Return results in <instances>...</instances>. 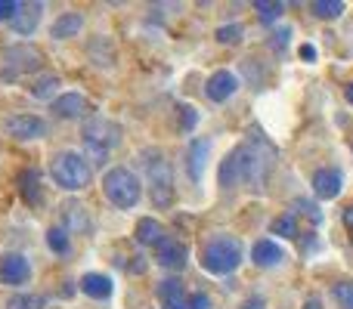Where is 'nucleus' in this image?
Wrapping results in <instances>:
<instances>
[{
	"label": "nucleus",
	"mask_w": 353,
	"mask_h": 309,
	"mask_svg": "<svg viewBox=\"0 0 353 309\" xmlns=\"http://www.w3.org/2000/svg\"><path fill=\"white\" fill-rule=\"evenodd\" d=\"M301 59H316V50H313L310 43H304V47H301Z\"/></svg>",
	"instance_id": "72a5a7b5"
},
{
	"label": "nucleus",
	"mask_w": 353,
	"mask_h": 309,
	"mask_svg": "<svg viewBox=\"0 0 353 309\" xmlns=\"http://www.w3.org/2000/svg\"><path fill=\"white\" fill-rule=\"evenodd\" d=\"M344 226H347V229L353 232V207H347V211H344Z\"/></svg>",
	"instance_id": "f704fd0d"
},
{
	"label": "nucleus",
	"mask_w": 353,
	"mask_h": 309,
	"mask_svg": "<svg viewBox=\"0 0 353 309\" xmlns=\"http://www.w3.org/2000/svg\"><path fill=\"white\" fill-rule=\"evenodd\" d=\"M159 303H161V309H189L186 288H183L180 279L159 281Z\"/></svg>",
	"instance_id": "f8f14e48"
},
{
	"label": "nucleus",
	"mask_w": 353,
	"mask_h": 309,
	"mask_svg": "<svg viewBox=\"0 0 353 309\" xmlns=\"http://www.w3.org/2000/svg\"><path fill=\"white\" fill-rule=\"evenodd\" d=\"M208 155H211V140H192L189 142V152H186V167H189V176L195 182L205 176V164H208Z\"/></svg>",
	"instance_id": "4468645a"
},
{
	"label": "nucleus",
	"mask_w": 353,
	"mask_h": 309,
	"mask_svg": "<svg viewBox=\"0 0 353 309\" xmlns=\"http://www.w3.org/2000/svg\"><path fill=\"white\" fill-rule=\"evenodd\" d=\"M41 12H43V3H31V6H25V12H16V19L10 25L19 34H31L37 28V22H41Z\"/></svg>",
	"instance_id": "aec40b11"
},
{
	"label": "nucleus",
	"mask_w": 353,
	"mask_h": 309,
	"mask_svg": "<svg viewBox=\"0 0 353 309\" xmlns=\"http://www.w3.org/2000/svg\"><path fill=\"white\" fill-rule=\"evenodd\" d=\"M6 309H43V297L37 294H16L6 300Z\"/></svg>",
	"instance_id": "393cba45"
},
{
	"label": "nucleus",
	"mask_w": 353,
	"mask_h": 309,
	"mask_svg": "<svg viewBox=\"0 0 353 309\" xmlns=\"http://www.w3.org/2000/svg\"><path fill=\"white\" fill-rule=\"evenodd\" d=\"M31 279V263L22 254H3L0 257V281L3 285H25Z\"/></svg>",
	"instance_id": "1a4fd4ad"
},
{
	"label": "nucleus",
	"mask_w": 353,
	"mask_h": 309,
	"mask_svg": "<svg viewBox=\"0 0 353 309\" xmlns=\"http://www.w3.org/2000/svg\"><path fill=\"white\" fill-rule=\"evenodd\" d=\"M47 244H50V251L53 254H68V235H65V229H59V226H53V229L47 232Z\"/></svg>",
	"instance_id": "b1692460"
},
{
	"label": "nucleus",
	"mask_w": 353,
	"mask_h": 309,
	"mask_svg": "<svg viewBox=\"0 0 353 309\" xmlns=\"http://www.w3.org/2000/svg\"><path fill=\"white\" fill-rule=\"evenodd\" d=\"M53 111L59 118H65V121L68 118H81L87 111V99L81 96V93H62V96L53 103Z\"/></svg>",
	"instance_id": "a211bd4d"
},
{
	"label": "nucleus",
	"mask_w": 353,
	"mask_h": 309,
	"mask_svg": "<svg viewBox=\"0 0 353 309\" xmlns=\"http://www.w3.org/2000/svg\"><path fill=\"white\" fill-rule=\"evenodd\" d=\"M161 238H165V232H161L159 220L143 217L140 223H137V242H140V244H159Z\"/></svg>",
	"instance_id": "412c9836"
},
{
	"label": "nucleus",
	"mask_w": 353,
	"mask_h": 309,
	"mask_svg": "<svg viewBox=\"0 0 353 309\" xmlns=\"http://www.w3.org/2000/svg\"><path fill=\"white\" fill-rule=\"evenodd\" d=\"M56 90H59V78H56V74H41V78H34V84L28 87V93L34 99H50Z\"/></svg>",
	"instance_id": "4be33fe9"
},
{
	"label": "nucleus",
	"mask_w": 353,
	"mask_h": 309,
	"mask_svg": "<svg viewBox=\"0 0 353 309\" xmlns=\"http://www.w3.org/2000/svg\"><path fill=\"white\" fill-rule=\"evenodd\" d=\"M242 263V242L232 235H217L201 248V266L211 275H230Z\"/></svg>",
	"instance_id": "f03ea898"
},
{
	"label": "nucleus",
	"mask_w": 353,
	"mask_h": 309,
	"mask_svg": "<svg viewBox=\"0 0 353 309\" xmlns=\"http://www.w3.org/2000/svg\"><path fill=\"white\" fill-rule=\"evenodd\" d=\"M50 173H53L56 186L65 189V192H78L90 182V164L84 155L78 152H59L50 164Z\"/></svg>",
	"instance_id": "39448f33"
},
{
	"label": "nucleus",
	"mask_w": 353,
	"mask_h": 309,
	"mask_svg": "<svg viewBox=\"0 0 353 309\" xmlns=\"http://www.w3.org/2000/svg\"><path fill=\"white\" fill-rule=\"evenodd\" d=\"M180 111H183V130H192L199 124V111L192 105H180Z\"/></svg>",
	"instance_id": "7c9ffc66"
},
{
	"label": "nucleus",
	"mask_w": 353,
	"mask_h": 309,
	"mask_svg": "<svg viewBox=\"0 0 353 309\" xmlns=\"http://www.w3.org/2000/svg\"><path fill=\"white\" fill-rule=\"evenodd\" d=\"M313 12H316L319 19H338L344 12V3L341 0H316V3H313Z\"/></svg>",
	"instance_id": "5701e85b"
},
{
	"label": "nucleus",
	"mask_w": 353,
	"mask_h": 309,
	"mask_svg": "<svg viewBox=\"0 0 353 309\" xmlns=\"http://www.w3.org/2000/svg\"><path fill=\"white\" fill-rule=\"evenodd\" d=\"M254 6H257V12H261L263 22H276V19L282 16V10H285L282 3H263V0H257Z\"/></svg>",
	"instance_id": "cd10ccee"
},
{
	"label": "nucleus",
	"mask_w": 353,
	"mask_h": 309,
	"mask_svg": "<svg viewBox=\"0 0 353 309\" xmlns=\"http://www.w3.org/2000/svg\"><path fill=\"white\" fill-rule=\"evenodd\" d=\"M81 28H84V16H81V12H65V16H59L53 22V28H50V37H56V41L78 37Z\"/></svg>",
	"instance_id": "f3484780"
},
{
	"label": "nucleus",
	"mask_w": 353,
	"mask_h": 309,
	"mask_svg": "<svg viewBox=\"0 0 353 309\" xmlns=\"http://www.w3.org/2000/svg\"><path fill=\"white\" fill-rule=\"evenodd\" d=\"M22 10V3H16V0H0V22H6V19H16V12Z\"/></svg>",
	"instance_id": "c756f323"
},
{
	"label": "nucleus",
	"mask_w": 353,
	"mask_h": 309,
	"mask_svg": "<svg viewBox=\"0 0 353 309\" xmlns=\"http://www.w3.org/2000/svg\"><path fill=\"white\" fill-rule=\"evenodd\" d=\"M3 127L16 140H41L47 134V121L37 115H12V118H6Z\"/></svg>",
	"instance_id": "6e6552de"
},
{
	"label": "nucleus",
	"mask_w": 353,
	"mask_h": 309,
	"mask_svg": "<svg viewBox=\"0 0 353 309\" xmlns=\"http://www.w3.org/2000/svg\"><path fill=\"white\" fill-rule=\"evenodd\" d=\"M332 294H335V300L341 303V309H353V281H338V285L332 288Z\"/></svg>",
	"instance_id": "bb28decb"
},
{
	"label": "nucleus",
	"mask_w": 353,
	"mask_h": 309,
	"mask_svg": "<svg viewBox=\"0 0 353 309\" xmlns=\"http://www.w3.org/2000/svg\"><path fill=\"white\" fill-rule=\"evenodd\" d=\"M304 309H323V303H319V300H307Z\"/></svg>",
	"instance_id": "e433bc0d"
},
{
	"label": "nucleus",
	"mask_w": 353,
	"mask_h": 309,
	"mask_svg": "<svg viewBox=\"0 0 353 309\" xmlns=\"http://www.w3.org/2000/svg\"><path fill=\"white\" fill-rule=\"evenodd\" d=\"M239 37H242V25H223V28H217L220 43H236Z\"/></svg>",
	"instance_id": "c85d7f7f"
},
{
	"label": "nucleus",
	"mask_w": 353,
	"mask_h": 309,
	"mask_svg": "<svg viewBox=\"0 0 353 309\" xmlns=\"http://www.w3.org/2000/svg\"><path fill=\"white\" fill-rule=\"evenodd\" d=\"M103 195L112 201L115 207H121V211H130V207L140 204V180H137L134 173H130L128 167H112L109 173L103 176Z\"/></svg>",
	"instance_id": "7ed1b4c3"
},
{
	"label": "nucleus",
	"mask_w": 353,
	"mask_h": 309,
	"mask_svg": "<svg viewBox=\"0 0 353 309\" xmlns=\"http://www.w3.org/2000/svg\"><path fill=\"white\" fill-rule=\"evenodd\" d=\"M19 186H22V198L25 204H43V192H41V173L37 170H22L19 176Z\"/></svg>",
	"instance_id": "6ab92c4d"
},
{
	"label": "nucleus",
	"mask_w": 353,
	"mask_h": 309,
	"mask_svg": "<svg viewBox=\"0 0 353 309\" xmlns=\"http://www.w3.org/2000/svg\"><path fill=\"white\" fill-rule=\"evenodd\" d=\"M294 207H304V213H307V217H310V220H319V217H323V213H319V207H313L310 201H304V198H298V201H294Z\"/></svg>",
	"instance_id": "2f4dec72"
},
{
	"label": "nucleus",
	"mask_w": 353,
	"mask_h": 309,
	"mask_svg": "<svg viewBox=\"0 0 353 309\" xmlns=\"http://www.w3.org/2000/svg\"><path fill=\"white\" fill-rule=\"evenodd\" d=\"M344 189V173L338 167H323L313 173V192H316V198H338Z\"/></svg>",
	"instance_id": "9d476101"
},
{
	"label": "nucleus",
	"mask_w": 353,
	"mask_h": 309,
	"mask_svg": "<svg viewBox=\"0 0 353 309\" xmlns=\"http://www.w3.org/2000/svg\"><path fill=\"white\" fill-rule=\"evenodd\" d=\"M236 90H239V78L232 72H214L205 84V96L211 103H226Z\"/></svg>",
	"instance_id": "9b49d317"
},
{
	"label": "nucleus",
	"mask_w": 353,
	"mask_h": 309,
	"mask_svg": "<svg viewBox=\"0 0 353 309\" xmlns=\"http://www.w3.org/2000/svg\"><path fill=\"white\" fill-rule=\"evenodd\" d=\"M270 161H267V149L261 142H248L239 146L236 152H230L220 164V186L232 189L239 182H248L251 189H261L263 173H267Z\"/></svg>",
	"instance_id": "f257e3e1"
},
{
	"label": "nucleus",
	"mask_w": 353,
	"mask_h": 309,
	"mask_svg": "<svg viewBox=\"0 0 353 309\" xmlns=\"http://www.w3.org/2000/svg\"><path fill=\"white\" fill-rule=\"evenodd\" d=\"M81 291H84L87 297H93V300H109V297H112V291H115V285H112L109 275L87 273L84 279H81Z\"/></svg>",
	"instance_id": "2eb2a0df"
},
{
	"label": "nucleus",
	"mask_w": 353,
	"mask_h": 309,
	"mask_svg": "<svg viewBox=\"0 0 353 309\" xmlns=\"http://www.w3.org/2000/svg\"><path fill=\"white\" fill-rule=\"evenodd\" d=\"M143 167H146V180H149V189H152V201L159 207L171 204L174 176H171V164H168V158L161 155L159 149H149V152H143Z\"/></svg>",
	"instance_id": "423d86ee"
},
{
	"label": "nucleus",
	"mask_w": 353,
	"mask_h": 309,
	"mask_svg": "<svg viewBox=\"0 0 353 309\" xmlns=\"http://www.w3.org/2000/svg\"><path fill=\"white\" fill-rule=\"evenodd\" d=\"M41 65V53L28 43H19V47H10L3 53V65H0V81H16L19 74L34 72Z\"/></svg>",
	"instance_id": "0eeeda50"
},
{
	"label": "nucleus",
	"mask_w": 353,
	"mask_h": 309,
	"mask_svg": "<svg viewBox=\"0 0 353 309\" xmlns=\"http://www.w3.org/2000/svg\"><path fill=\"white\" fill-rule=\"evenodd\" d=\"M273 235H282V238H294V235H298V223H294L292 211H288L285 217H279V220L273 223Z\"/></svg>",
	"instance_id": "a878e982"
},
{
	"label": "nucleus",
	"mask_w": 353,
	"mask_h": 309,
	"mask_svg": "<svg viewBox=\"0 0 353 309\" xmlns=\"http://www.w3.org/2000/svg\"><path fill=\"white\" fill-rule=\"evenodd\" d=\"M189 309H211V300H208L205 294H195V297L189 300Z\"/></svg>",
	"instance_id": "473e14b6"
},
{
	"label": "nucleus",
	"mask_w": 353,
	"mask_h": 309,
	"mask_svg": "<svg viewBox=\"0 0 353 309\" xmlns=\"http://www.w3.org/2000/svg\"><path fill=\"white\" fill-rule=\"evenodd\" d=\"M155 248H159V263L165 269H183L186 266V244L183 242H176V238H161L159 244H155Z\"/></svg>",
	"instance_id": "ddd939ff"
},
{
	"label": "nucleus",
	"mask_w": 353,
	"mask_h": 309,
	"mask_svg": "<svg viewBox=\"0 0 353 309\" xmlns=\"http://www.w3.org/2000/svg\"><path fill=\"white\" fill-rule=\"evenodd\" d=\"M251 260L257 263V266H279L282 260H285V254H282V248L276 242H267V238H263V242H257L254 248H251Z\"/></svg>",
	"instance_id": "dca6fc26"
},
{
	"label": "nucleus",
	"mask_w": 353,
	"mask_h": 309,
	"mask_svg": "<svg viewBox=\"0 0 353 309\" xmlns=\"http://www.w3.org/2000/svg\"><path fill=\"white\" fill-rule=\"evenodd\" d=\"M261 306H263V300H261V297H254V300H248V303H245L242 309H261Z\"/></svg>",
	"instance_id": "c9c22d12"
},
{
	"label": "nucleus",
	"mask_w": 353,
	"mask_h": 309,
	"mask_svg": "<svg viewBox=\"0 0 353 309\" xmlns=\"http://www.w3.org/2000/svg\"><path fill=\"white\" fill-rule=\"evenodd\" d=\"M347 103H350V105H353V84H350V87H347Z\"/></svg>",
	"instance_id": "4c0bfd02"
},
{
	"label": "nucleus",
	"mask_w": 353,
	"mask_h": 309,
	"mask_svg": "<svg viewBox=\"0 0 353 309\" xmlns=\"http://www.w3.org/2000/svg\"><path fill=\"white\" fill-rule=\"evenodd\" d=\"M84 149L87 155L93 158V161H105L109 158L112 149L121 142V127H118L115 121H109V118H90V121L84 124Z\"/></svg>",
	"instance_id": "20e7f679"
}]
</instances>
